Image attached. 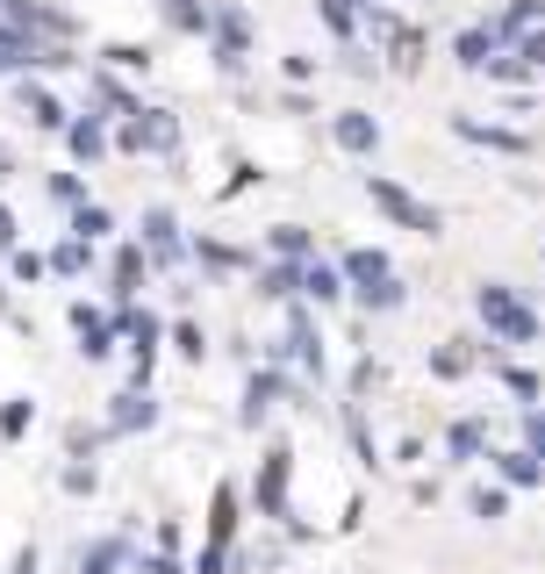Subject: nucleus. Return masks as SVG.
Returning a JSON list of instances; mask_svg holds the SVG:
<instances>
[{"mask_svg": "<svg viewBox=\"0 0 545 574\" xmlns=\"http://www.w3.org/2000/svg\"><path fill=\"white\" fill-rule=\"evenodd\" d=\"M15 58H22V44H15V36H8V29H0V72L15 65Z\"/></svg>", "mask_w": 545, "mask_h": 574, "instance_id": "1", "label": "nucleus"}]
</instances>
